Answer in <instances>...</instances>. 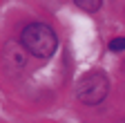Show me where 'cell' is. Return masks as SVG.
I'll use <instances>...</instances> for the list:
<instances>
[{
    "mask_svg": "<svg viewBox=\"0 0 125 123\" xmlns=\"http://www.w3.org/2000/svg\"><path fill=\"white\" fill-rule=\"evenodd\" d=\"M74 2H76V7H81L83 11H96L103 0H74Z\"/></svg>",
    "mask_w": 125,
    "mask_h": 123,
    "instance_id": "3",
    "label": "cell"
},
{
    "mask_svg": "<svg viewBox=\"0 0 125 123\" xmlns=\"http://www.w3.org/2000/svg\"><path fill=\"white\" fill-rule=\"evenodd\" d=\"M109 92V81L107 76L98 69H94L89 74H85L76 85V96L85 105H98Z\"/></svg>",
    "mask_w": 125,
    "mask_h": 123,
    "instance_id": "2",
    "label": "cell"
},
{
    "mask_svg": "<svg viewBox=\"0 0 125 123\" xmlns=\"http://www.w3.org/2000/svg\"><path fill=\"white\" fill-rule=\"evenodd\" d=\"M109 49L112 52H125V38H114L109 43Z\"/></svg>",
    "mask_w": 125,
    "mask_h": 123,
    "instance_id": "4",
    "label": "cell"
},
{
    "mask_svg": "<svg viewBox=\"0 0 125 123\" xmlns=\"http://www.w3.org/2000/svg\"><path fill=\"white\" fill-rule=\"evenodd\" d=\"M20 43L29 54H34L38 58H49L58 47V38L54 34V29L45 22L27 25L20 34Z\"/></svg>",
    "mask_w": 125,
    "mask_h": 123,
    "instance_id": "1",
    "label": "cell"
}]
</instances>
